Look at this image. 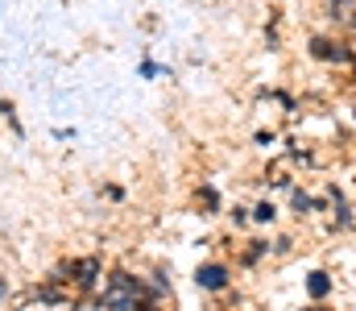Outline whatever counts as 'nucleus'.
Returning a JSON list of instances; mask_svg holds the SVG:
<instances>
[{"label":"nucleus","instance_id":"obj_1","mask_svg":"<svg viewBox=\"0 0 356 311\" xmlns=\"http://www.w3.org/2000/svg\"><path fill=\"white\" fill-rule=\"evenodd\" d=\"M54 274L75 291V299H91L104 291L108 266H104V253H71V257H58Z\"/></svg>","mask_w":356,"mask_h":311},{"label":"nucleus","instance_id":"obj_2","mask_svg":"<svg viewBox=\"0 0 356 311\" xmlns=\"http://www.w3.org/2000/svg\"><path fill=\"white\" fill-rule=\"evenodd\" d=\"M302 54L327 71H353L356 67V38L336 29V33H307Z\"/></svg>","mask_w":356,"mask_h":311},{"label":"nucleus","instance_id":"obj_3","mask_svg":"<svg viewBox=\"0 0 356 311\" xmlns=\"http://www.w3.org/2000/svg\"><path fill=\"white\" fill-rule=\"evenodd\" d=\"M191 287L199 291V295H211V299H224L232 287H236V266H232V257H220V253H211V257H203L195 270H191Z\"/></svg>","mask_w":356,"mask_h":311},{"label":"nucleus","instance_id":"obj_4","mask_svg":"<svg viewBox=\"0 0 356 311\" xmlns=\"http://www.w3.org/2000/svg\"><path fill=\"white\" fill-rule=\"evenodd\" d=\"M25 295H29V303H38L42 311H71V303H75V291H71L54 270H50L46 278H38Z\"/></svg>","mask_w":356,"mask_h":311},{"label":"nucleus","instance_id":"obj_5","mask_svg":"<svg viewBox=\"0 0 356 311\" xmlns=\"http://www.w3.org/2000/svg\"><path fill=\"white\" fill-rule=\"evenodd\" d=\"M282 207H286V216H290L294 224H307V220H315V216H327L323 191H311V187H302V183L282 200Z\"/></svg>","mask_w":356,"mask_h":311},{"label":"nucleus","instance_id":"obj_6","mask_svg":"<svg viewBox=\"0 0 356 311\" xmlns=\"http://www.w3.org/2000/svg\"><path fill=\"white\" fill-rule=\"evenodd\" d=\"M336 291H340L336 270H327V266H311V270H302V299H307V303L323 308V303L336 299Z\"/></svg>","mask_w":356,"mask_h":311},{"label":"nucleus","instance_id":"obj_7","mask_svg":"<svg viewBox=\"0 0 356 311\" xmlns=\"http://www.w3.org/2000/svg\"><path fill=\"white\" fill-rule=\"evenodd\" d=\"M191 200H195V212H199V216H207V220H211V216H220V212L228 207V200H224V191H220V187H216L211 179H203V183H195V191H191Z\"/></svg>","mask_w":356,"mask_h":311},{"label":"nucleus","instance_id":"obj_8","mask_svg":"<svg viewBox=\"0 0 356 311\" xmlns=\"http://www.w3.org/2000/svg\"><path fill=\"white\" fill-rule=\"evenodd\" d=\"M282 220H286L282 200H273V196H257V200H253V228L273 232V228H282Z\"/></svg>","mask_w":356,"mask_h":311},{"label":"nucleus","instance_id":"obj_9","mask_svg":"<svg viewBox=\"0 0 356 311\" xmlns=\"http://www.w3.org/2000/svg\"><path fill=\"white\" fill-rule=\"evenodd\" d=\"M282 141H286V133L277 129V125H261V129H253V150L257 154H269V158H282Z\"/></svg>","mask_w":356,"mask_h":311},{"label":"nucleus","instance_id":"obj_10","mask_svg":"<svg viewBox=\"0 0 356 311\" xmlns=\"http://www.w3.org/2000/svg\"><path fill=\"white\" fill-rule=\"evenodd\" d=\"M137 79H145V83H158V79H175V67L170 63H158L149 50L141 54V63H137Z\"/></svg>","mask_w":356,"mask_h":311},{"label":"nucleus","instance_id":"obj_11","mask_svg":"<svg viewBox=\"0 0 356 311\" xmlns=\"http://www.w3.org/2000/svg\"><path fill=\"white\" fill-rule=\"evenodd\" d=\"M269 249H273V262L294 257V253H298V232H290V228H273V232H269Z\"/></svg>","mask_w":356,"mask_h":311},{"label":"nucleus","instance_id":"obj_12","mask_svg":"<svg viewBox=\"0 0 356 311\" xmlns=\"http://www.w3.org/2000/svg\"><path fill=\"white\" fill-rule=\"evenodd\" d=\"M224 220H228V228L241 237V232H249L253 228V204H245V200H232V204L224 207Z\"/></svg>","mask_w":356,"mask_h":311},{"label":"nucleus","instance_id":"obj_13","mask_svg":"<svg viewBox=\"0 0 356 311\" xmlns=\"http://www.w3.org/2000/svg\"><path fill=\"white\" fill-rule=\"evenodd\" d=\"M0 120L8 125V133H13L17 141H25V125H21V116H17V100H13V96H0Z\"/></svg>","mask_w":356,"mask_h":311},{"label":"nucleus","instance_id":"obj_14","mask_svg":"<svg viewBox=\"0 0 356 311\" xmlns=\"http://www.w3.org/2000/svg\"><path fill=\"white\" fill-rule=\"evenodd\" d=\"M99 196H104L108 204H124V200H129V191H124L120 183H104V187H99Z\"/></svg>","mask_w":356,"mask_h":311},{"label":"nucleus","instance_id":"obj_15","mask_svg":"<svg viewBox=\"0 0 356 311\" xmlns=\"http://www.w3.org/2000/svg\"><path fill=\"white\" fill-rule=\"evenodd\" d=\"M8 308H13V282L0 274V311H8Z\"/></svg>","mask_w":356,"mask_h":311},{"label":"nucleus","instance_id":"obj_16","mask_svg":"<svg viewBox=\"0 0 356 311\" xmlns=\"http://www.w3.org/2000/svg\"><path fill=\"white\" fill-rule=\"evenodd\" d=\"M50 137H54V141H75V137H79V129H75V125H71V129H67V125H58V129H50Z\"/></svg>","mask_w":356,"mask_h":311},{"label":"nucleus","instance_id":"obj_17","mask_svg":"<svg viewBox=\"0 0 356 311\" xmlns=\"http://www.w3.org/2000/svg\"><path fill=\"white\" fill-rule=\"evenodd\" d=\"M133 311H162V303H154V299H137V308Z\"/></svg>","mask_w":356,"mask_h":311},{"label":"nucleus","instance_id":"obj_18","mask_svg":"<svg viewBox=\"0 0 356 311\" xmlns=\"http://www.w3.org/2000/svg\"><path fill=\"white\" fill-rule=\"evenodd\" d=\"M294 311H319V308H315V303H307V308H294Z\"/></svg>","mask_w":356,"mask_h":311},{"label":"nucleus","instance_id":"obj_19","mask_svg":"<svg viewBox=\"0 0 356 311\" xmlns=\"http://www.w3.org/2000/svg\"><path fill=\"white\" fill-rule=\"evenodd\" d=\"M353 158H356V145H353Z\"/></svg>","mask_w":356,"mask_h":311}]
</instances>
